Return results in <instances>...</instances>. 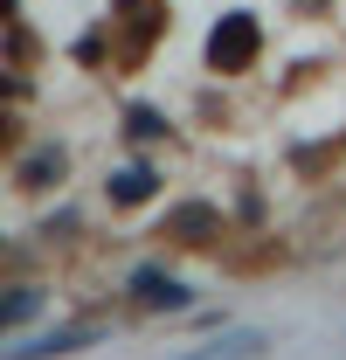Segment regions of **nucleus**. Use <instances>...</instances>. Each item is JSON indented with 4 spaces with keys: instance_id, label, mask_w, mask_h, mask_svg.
Wrapping results in <instances>:
<instances>
[{
    "instance_id": "6",
    "label": "nucleus",
    "mask_w": 346,
    "mask_h": 360,
    "mask_svg": "<svg viewBox=\"0 0 346 360\" xmlns=\"http://www.w3.org/2000/svg\"><path fill=\"white\" fill-rule=\"evenodd\" d=\"M160 180L146 174V167H125V174H111V201H146Z\"/></svg>"
},
{
    "instance_id": "2",
    "label": "nucleus",
    "mask_w": 346,
    "mask_h": 360,
    "mask_svg": "<svg viewBox=\"0 0 346 360\" xmlns=\"http://www.w3.org/2000/svg\"><path fill=\"white\" fill-rule=\"evenodd\" d=\"M250 56H257V21H250V14L215 21V35H208V63H215V70H243Z\"/></svg>"
},
{
    "instance_id": "5",
    "label": "nucleus",
    "mask_w": 346,
    "mask_h": 360,
    "mask_svg": "<svg viewBox=\"0 0 346 360\" xmlns=\"http://www.w3.org/2000/svg\"><path fill=\"white\" fill-rule=\"evenodd\" d=\"M35 312H42V291H35V284H21V291H7V305H0V326L14 333V326H28Z\"/></svg>"
},
{
    "instance_id": "4",
    "label": "nucleus",
    "mask_w": 346,
    "mask_h": 360,
    "mask_svg": "<svg viewBox=\"0 0 346 360\" xmlns=\"http://www.w3.org/2000/svg\"><path fill=\"white\" fill-rule=\"evenodd\" d=\"M132 291H139L146 305H160V312H180V305H187V284H173V277H160V270H139Z\"/></svg>"
},
{
    "instance_id": "3",
    "label": "nucleus",
    "mask_w": 346,
    "mask_h": 360,
    "mask_svg": "<svg viewBox=\"0 0 346 360\" xmlns=\"http://www.w3.org/2000/svg\"><path fill=\"white\" fill-rule=\"evenodd\" d=\"M77 347H97V333H49V340H14L7 360H49V354H77Z\"/></svg>"
},
{
    "instance_id": "1",
    "label": "nucleus",
    "mask_w": 346,
    "mask_h": 360,
    "mask_svg": "<svg viewBox=\"0 0 346 360\" xmlns=\"http://www.w3.org/2000/svg\"><path fill=\"white\" fill-rule=\"evenodd\" d=\"M263 354H270V333L229 326V333H215V340H201V347H187V354H173V360H263Z\"/></svg>"
}]
</instances>
